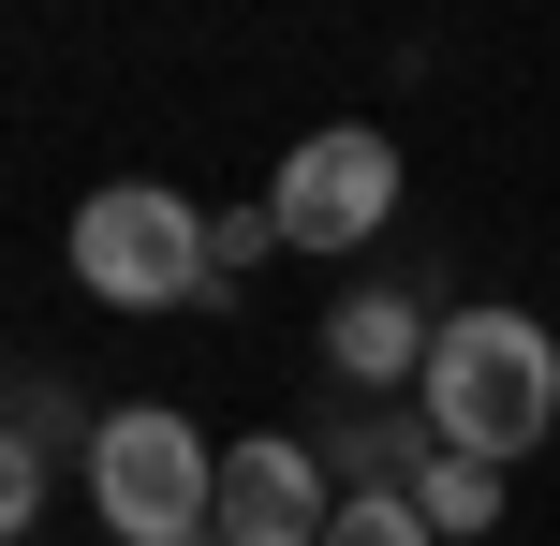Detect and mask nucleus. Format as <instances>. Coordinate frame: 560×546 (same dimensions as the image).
<instances>
[{"mask_svg": "<svg viewBox=\"0 0 560 546\" xmlns=\"http://www.w3.org/2000/svg\"><path fill=\"white\" fill-rule=\"evenodd\" d=\"M413 414L457 443V458H532V443L560 429V340L532 311H443V340H428V384Z\"/></svg>", "mask_w": 560, "mask_h": 546, "instance_id": "nucleus-1", "label": "nucleus"}, {"mask_svg": "<svg viewBox=\"0 0 560 546\" xmlns=\"http://www.w3.org/2000/svg\"><path fill=\"white\" fill-rule=\"evenodd\" d=\"M89 518L104 546H222V458L192 443V414L118 399L89 429Z\"/></svg>", "mask_w": 560, "mask_h": 546, "instance_id": "nucleus-2", "label": "nucleus"}, {"mask_svg": "<svg viewBox=\"0 0 560 546\" xmlns=\"http://www.w3.org/2000/svg\"><path fill=\"white\" fill-rule=\"evenodd\" d=\"M74 281L104 295V311H177V295H207L222 266H207V222L163 177H104V193L74 207Z\"/></svg>", "mask_w": 560, "mask_h": 546, "instance_id": "nucleus-3", "label": "nucleus"}, {"mask_svg": "<svg viewBox=\"0 0 560 546\" xmlns=\"http://www.w3.org/2000/svg\"><path fill=\"white\" fill-rule=\"evenodd\" d=\"M384 207H398V148L369 133V118H325V133L280 163L266 222H280V252H369V236H384Z\"/></svg>", "mask_w": 560, "mask_h": 546, "instance_id": "nucleus-4", "label": "nucleus"}, {"mask_svg": "<svg viewBox=\"0 0 560 546\" xmlns=\"http://www.w3.org/2000/svg\"><path fill=\"white\" fill-rule=\"evenodd\" d=\"M325 518H339V488L295 429L222 443V546H325Z\"/></svg>", "mask_w": 560, "mask_h": 546, "instance_id": "nucleus-5", "label": "nucleus"}, {"mask_svg": "<svg viewBox=\"0 0 560 546\" xmlns=\"http://www.w3.org/2000/svg\"><path fill=\"white\" fill-rule=\"evenodd\" d=\"M428 340H443V325H428L413 295H339L325 370H339V384H428Z\"/></svg>", "mask_w": 560, "mask_h": 546, "instance_id": "nucleus-6", "label": "nucleus"}, {"mask_svg": "<svg viewBox=\"0 0 560 546\" xmlns=\"http://www.w3.org/2000/svg\"><path fill=\"white\" fill-rule=\"evenodd\" d=\"M398 502H413V518L443 532V546L502 532V473H487V458H457V443H428V473H413V488H398Z\"/></svg>", "mask_w": 560, "mask_h": 546, "instance_id": "nucleus-7", "label": "nucleus"}, {"mask_svg": "<svg viewBox=\"0 0 560 546\" xmlns=\"http://www.w3.org/2000/svg\"><path fill=\"white\" fill-rule=\"evenodd\" d=\"M325 546H443V532H428V518H413V502H398V488H339V518H325Z\"/></svg>", "mask_w": 560, "mask_h": 546, "instance_id": "nucleus-8", "label": "nucleus"}, {"mask_svg": "<svg viewBox=\"0 0 560 546\" xmlns=\"http://www.w3.org/2000/svg\"><path fill=\"white\" fill-rule=\"evenodd\" d=\"M252 252H280V222H266V207H252V222H207V266H222V281H236Z\"/></svg>", "mask_w": 560, "mask_h": 546, "instance_id": "nucleus-9", "label": "nucleus"}]
</instances>
